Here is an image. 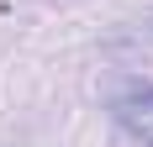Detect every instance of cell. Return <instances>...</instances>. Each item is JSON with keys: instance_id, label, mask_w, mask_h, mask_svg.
<instances>
[{"instance_id": "1", "label": "cell", "mask_w": 153, "mask_h": 147, "mask_svg": "<svg viewBox=\"0 0 153 147\" xmlns=\"http://www.w3.org/2000/svg\"><path fill=\"white\" fill-rule=\"evenodd\" d=\"M116 121H122L143 147H153V84H127L122 95H116Z\"/></svg>"}]
</instances>
